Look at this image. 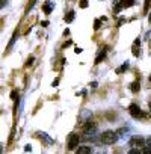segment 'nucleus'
I'll use <instances>...</instances> for the list:
<instances>
[{
  "label": "nucleus",
  "mask_w": 151,
  "mask_h": 154,
  "mask_svg": "<svg viewBox=\"0 0 151 154\" xmlns=\"http://www.w3.org/2000/svg\"><path fill=\"white\" fill-rule=\"evenodd\" d=\"M100 139H101V142H103V143H106V145H112V143H115V142H116L118 134H116L115 131H112V130H106V131L100 136Z\"/></svg>",
  "instance_id": "obj_1"
},
{
  "label": "nucleus",
  "mask_w": 151,
  "mask_h": 154,
  "mask_svg": "<svg viewBox=\"0 0 151 154\" xmlns=\"http://www.w3.org/2000/svg\"><path fill=\"white\" fill-rule=\"evenodd\" d=\"M79 140H80V136H79L77 133H69L68 140H66V146H68V149H74L76 146L79 145Z\"/></svg>",
  "instance_id": "obj_2"
},
{
  "label": "nucleus",
  "mask_w": 151,
  "mask_h": 154,
  "mask_svg": "<svg viewBox=\"0 0 151 154\" xmlns=\"http://www.w3.org/2000/svg\"><path fill=\"white\" fill-rule=\"evenodd\" d=\"M128 112H130V115H131L133 118H136V119H139V118L143 116V113H142V110H140V107H139L137 104H130V106H128Z\"/></svg>",
  "instance_id": "obj_3"
},
{
  "label": "nucleus",
  "mask_w": 151,
  "mask_h": 154,
  "mask_svg": "<svg viewBox=\"0 0 151 154\" xmlns=\"http://www.w3.org/2000/svg\"><path fill=\"white\" fill-rule=\"evenodd\" d=\"M143 143H145V140L142 137H133V139H130V146H133L136 149H137V146H143Z\"/></svg>",
  "instance_id": "obj_4"
},
{
  "label": "nucleus",
  "mask_w": 151,
  "mask_h": 154,
  "mask_svg": "<svg viewBox=\"0 0 151 154\" xmlns=\"http://www.w3.org/2000/svg\"><path fill=\"white\" fill-rule=\"evenodd\" d=\"M53 8H54V3L51 2V0H45V2H44V12L50 14L53 11Z\"/></svg>",
  "instance_id": "obj_5"
},
{
  "label": "nucleus",
  "mask_w": 151,
  "mask_h": 154,
  "mask_svg": "<svg viewBox=\"0 0 151 154\" xmlns=\"http://www.w3.org/2000/svg\"><path fill=\"white\" fill-rule=\"evenodd\" d=\"M136 2H134V0H121V2L118 3L119 6H121V9L122 8H130V6H133Z\"/></svg>",
  "instance_id": "obj_6"
},
{
  "label": "nucleus",
  "mask_w": 151,
  "mask_h": 154,
  "mask_svg": "<svg viewBox=\"0 0 151 154\" xmlns=\"http://www.w3.org/2000/svg\"><path fill=\"white\" fill-rule=\"evenodd\" d=\"M76 154H91V146H79V149L76 151Z\"/></svg>",
  "instance_id": "obj_7"
},
{
  "label": "nucleus",
  "mask_w": 151,
  "mask_h": 154,
  "mask_svg": "<svg viewBox=\"0 0 151 154\" xmlns=\"http://www.w3.org/2000/svg\"><path fill=\"white\" fill-rule=\"evenodd\" d=\"M104 56H106V48H101V50L98 51L97 57H95V63H100V62L104 59Z\"/></svg>",
  "instance_id": "obj_8"
},
{
  "label": "nucleus",
  "mask_w": 151,
  "mask_h": 154,
  "mask_svg": "<svg viewBox=\"0 0 151 154\" xmlns=\"http://www.w3.org/2000/svg\"><path fill=\"white\" fill-rule=\"evenodd\" d=\"M38 136H39V137H41V139H42L45 143H48V145H51V143L54 142L51 137H48V136H47V133H38Z\"/></svg>",
  "instance_id": "obj_9"
},
{
  "label": "nucleus",
  "mask_w": 151,
  "mask_h": 154,
  "mask_svg": "<svg viewBox=\"0 0 151 154\" xmlns=\"http://www.w3.org/2000/svg\"><path fill=\"white\" fill-rule=\"evenodd\" d=\"M74 17H76V12H74V11H69V12L65 15V21H66V23H71V21L74 20Z\"/></svg>",
  "instance_id": "obj_10"
},
{
  "label": "nucleus",
  "mask_w": 151,
  "mask_h": 154,
  "mask_svg": "<svg viewBox=\"0 0 151 154\" xmlns=\"http://www.w3.org/2000/svg\"><path fill=\"white\" fill-rule=\"evenodd\" d=\"M127 68H128V62H124L119 68H116V74H122L124 71H127Z\"/></svg>",
  "instance_id": "obj_11"
},
{
  "label": "nucleus",
  "mask_w": 151,
  "mask_h": 154,
  "mask_svg": "<svg viewBox=\"0 0 151 154\" xmlns=\"http://www.w3.org/2000/svg\"><path fill=\"white\" fill-rule=\"evenodd\" d=\"M139 89H140V83H139V82H133V83L130 85V91H131V92H137Z\"/></svg>",
  "instance_id": "obj_12"
},
{
  "label": "nucleus",
  "mask_w": 151,
  "mask_h": 154,
  "mask_svg": "<svg viewBox=\"0 0 151 154\" xmlns=\"http://www.w3.org/2000/svg\"><path fill=\"white\" fill-rule=\"evenodd\" d=\"M139 44H140L139 39H136L134 44H133V54H134V56H139V50H137V45H139Z\"/></svg>",
  "instance_id": "obj_13"
},
{
  "label": "nucleus",
  "mask_w": 151,
  "mask_h": 154,
  "mask_svg": "<svg viewBox=\"0 0 151 154\" xmlns=\"http://www.w3.org/2000/svg\"><path fill=\"white\" fill-rule=\"evenodd\" d=\"M100 24H101V20H95V23H94V29H95V30L100 29Z\"/></svg>",
  "instance_id": "obj_14"
},
{
  "label": "nucleus",
  "mask_w": 151,
  "mask_h": 154,
  "mask_svg": "<svg viewBox=\"0 0 151 154\" xmlns=\"http://www.w3.org/2000/svg\"><path fill=\"white\" fill-rule=\"evenodd\" d=\"M17 97H18V91H12L11 92V98L12 100H17Z\"/></svg>",
  "instance_id": "obj_15"
},
{
  "label": "nucleus",
  "mask_w": 151,
  "mask_h": 154,
  "mask_svg": "<svg viewBox=\"0 0 151 154\" xmlns=\"http://www.w3.org/2000/svg\"><path fill=\"white\" fill-rule=\"evenodd\" d=\"M128 154H142L139 149H136V148H131L130 151H128Z\"/></svg>",
  "instance_id": "obj_16"
},
{
  "label": "nucleus",
  "mask_w": 151,
  "mask_h": 154,
  "mask_svg": "<svg viewBox=\"0 0 151 154\" xmlns=\"http://www.w3.org/2000/svg\"><path fill=\"white\" fill-rule=\"evenodd\" d=\"M88 6V0H80V8H86Z\"/></svg>",
  "instance_id": "obj_17"
},
{
  "label": "nucleus",
  "mask_w": 151,
  "mask_h": 154,
  "mask_svg": "<svg viewBox=\"0 0 151 154\" xmlns=\"http://www.w3.org/2000/svg\"><path fill=\"white\" fill-rule=\"evenodd\" d=\"M6 3H8V0H0V9L5 8V6H6Z\"/></svg>",
  "instance_id": "obj_18"
},
{
  "label": "nucleus",
  "mask_w": 151,
  "mask_h": 154,
  "mask_svg": "<svg viewBox=\"0 0 151 154\" xmlns=\"http://www.w3.org/2000/svg\"><path fill=\"white\" fill-rule=\"evenodd\" d=\"M33 60H35V57H33V56H30V57L27 59V63H26V65H27V66H29V65H32V63H33Z\"/></svg>",
  "instance_id": "obj_19"
},
{
  "label": "nucleus",
  "mask_w": 151,
  "mask_h": 154,
  "mask_svg": "<svg viewBox=\"0 0 151 154\" xmlns=\"http://www.w3.org/2000/svg\"><path fill=\"white\" fill-rule=\"evenodd\" d=\"M142 154H151V148L145 146V148H143V151H142Z\"/></svg>",
  "instance_id": "obj_20"
},
{
  "label": "nucleus",
  "mask_w": 151,
  "mask_h": 154,
  "mask_svg": "<svg viewBox=\"0 0 151 154\" xmlns=\"http://www.w3.org/2000/svg\"><path fill=\"white\" fill-rule=\"evenodd\" d=\"M148 5H149V0H146V2H145V11H148Z\"/></svg>",
  "instance_id": "obj_21"
},
{
  "label": "nucleus",
  "mask_w": 151,
  "mask_h": 154,
  "mask_svg": "<svg viewBox=\"0 0 151 154\" xmlns=\"http://www.w3.org/2000/svg\"><path fill=\"white\" fill-rule=\"evenodd\" d=\"M48 26V21H42V27H47Z\"/></svg>",
  "instance_id": "obj_22"
},
{
  "label": "nucleus",
  "mask_w": 151,
  "mask_h": 154,
  "mask_svg": "<svg viewBox=\"0 0 151 154\" xmlns=\"http://www.w3.org/2000/svg\"><path fill=\"white\" fill-rule=\"evenodd\" d=\"M146 143H148V148H151V137H149V139L146 140Z\"/></svg>",
  "instance_id": "obj_23"
},
{
  "label": "nucleus",
  "mask_w": 151,
  "mask_h": 154,
  "mask_svg": "<svg viewBox=\"0 0 151 154\" xmlns=\"http://www.w3.org/2000/svg\"><path fill=\"white\" fill-rule=\"evenodd\" d=\"M148 20H149V23H151V14H149V17H148Z\"/></svg>",
  "instance_id": "obj_24"
},
{
  "label": "nucleus",
  "mask_w": 151,
  "mask_h": 154,
  "mask_svg": "<svg viewBox=\"0 0 151 154\" xmlns=\"http://www.w3.org/2000/svg\"><path fill=\"white\" fill-rule=\"evenodd\" d=\"M97 154H104V152H101V151H100V152H97Z\"/></svg>",
  "instance_id": "obj_25"
},
{
  "label": "nucleus",
  "mask_w": 151,
  "mask_h": 154,
  "mask_svg": "<svg viewBox=\"0 0 151 154\" xmlns=\"http://www.w3.org/2000/svg\"><path fill=\"white\" fill-rule=\"evenodd\" d=\"M149 110H151V103H149Z\"/></svg>",
  "instance_id": "obj_26"
},
{
  "label": "nucleus",
  "mask_w": 151,
  "mask_h": 154,
  "mask_svg": "<svg viewBox=\"0 0 151 154\" xmlns=\"http://www.w3.org/2000/svg\"><path fill=\"white\" fill-rule=\"evenodd\" d=\"M0 151H2V145H0Z\"/></svg>",
  "instance_id": "obj_27"
},
{
  "label": "nucleus",
  "mask_w": 151,
  "mask_h": 154,
  "mask_svg": "<svg viewBox=\"0 0 151 154\" xmlns=\"http://www.w3.org/2000/svg\"><path fill=\"white\" fill-rule=\"evenodd\" d=\"M149 82H151V75H149Z\"/></svg>",
  "instance_id": "obj_28"
},
{
  "label": "nucleus",
  "mask_w": 151,
  "mask_h": 154,
  "mask_svg": "<svg viewBox=\"0 0 151 154\" xmlns=\"http://www.w3.org/2000/svg\"><path fill=\"white\" fill-rule=\"evenodd\" d=\"M149 45H151V41H149Z\"/></svg>",
  "instance_id": "obj_29"
}]
</instances>
